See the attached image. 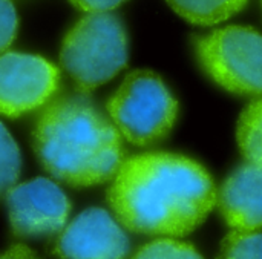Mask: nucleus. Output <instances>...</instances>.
<instances>
[{
	"instance_id": "obj_1",
	"label": "nucleus",
	"mask_w": 262,
	"mask_h": 259,
	"mask_svg": "<svg viewBox=\"0 0 262 259\" xmlns=\"http://www.w3.org/2000/svg\"><path fill=\"white\" fill-rule=\"evenodd\" d=\"M107 203L130 232L186 236L215 207L216 187L198 161L178 154L147 152L121 163L107 190Z\"/></svg>"
},
{
	"instance_id": "obj_2",
	"label": "nucleus",
	"mask_w": 262,
	"mask_h": 259,
	"mask_svg": "<svg viewBox=\"0 0 262 259\" xmlns=\"http://www.w3.org/2000/svg\"><path fill=\"white\" fill-rule=\"evenodd\" d=\"M32 146L45 170L74 187L109 181L124 161L120 132L86 94L51 100L35 121Z\"/></svg>"
},
{
	"instance_id": "obj_3",
	"label": "nucleus",
	"mask_w": 262,
	"mask_h": 259,
	"mask_svg": "<svg viewBox=\"0 0 262 259\" xmlns=\"http://www.w3.org/2000/svg\"><path fill=\"white\" fill-rule=\"evenodd\" d=\"M127 35L111 12H89L66 34L60 60L81 92L107 83L127 64Z\"/></svg>"
},
{
	"instance_id": "obj_4",
	"label": "nucleus",
	"mask_w": 262,
	"mask_h": 259,
	"mask_svg": "<svg viewBox=\"0 0 262 259\" xmlns=\"http://www.w3.org/2000/svg\"><path fill=\"white\" fill-rule=\"evenodd\" d=\"M106 107L120 135L135 146L163 141L178 117L177 98L163 78L152 71L127 74Z\"/></svg>"
},
{
	"instance_id": "obj_5",
	"label": "nucleus",
	"mask_w": 262,
	"mask_h": 259,
	"mask_svg": "<svg viewBox=\"0 0 262 259\" xmlns=\"http://www.w3.org/2000/svg\"><path fill=\"white\" fill-rule=\"evenodd\" d=\"M204 72L238 95H262V34L249 26L215 29L195 43Z\"/></svg>"
},
{
	"instance_id": "obj_6",
	"label": "nucleus",
	"mask_w": 262,
	"mask_h": 259,
	"mask_svg": "<svg viewBox=\"0 0 262 259\" xmlns=\"http://www.w3.org/2000/svg\"><path fill=\"white\" fill-rule=\"evenodd\" d=\"M55 64L34 54H0V114L9 118L37 111L58 89Z\"/></svg>"
},
{
	"instance_id": "obj_7",
	"label": "nucleus",
	"mask_w": 262,
	"mask_h": 259,
	"mask_svg": "<svg viewBox=\"0 0 262 259\" xmlns=\"http://www.w3.org/2000/svg\"><path fill=\"white\" fill-rule=\"evenodd\" d=\"M9 224L18 238H41L61 232L71 213V201L49 178H34L6 193Z\"/></svg>"
},
{
	"instance_id": "obj_8",
	"label": "nucleus",
	"mask_w": 262,
	"mask_h": 259,
	"mask_svg": "<svg viewBox=\"0 0 262 259\" xmlns=\"http://www.w3.org/2000/svg\"><path fill=\"white\" fill-rule=\"evenodd\" d=\"M129 238L118 220L101 207H91L63 227L55 253L60 259H124Z\"/></svg>"
},
{
	"instance_id": "obj_9",
	"label": "nucleus",
	"mask_w": 262,
	"mask_h": 259,
	"mask_svg": "<svg viewBox=\"0 0 262 259\" xmlns=\"http://www.w3.org/2000/svg\"><path fill=\"white\" fill-rule=\"evenodd\" d=\"M216 203L232 230L262 229V166L247 163L235 169L216 192Z\"/></svg>"
},
{
	"instance_id": "obj_10",
	"label": "nucleus",
	"mask_w": 262,
	"mask_h": 259,
	"mask_svg": "<svg viewBox=\"0 0 262 259\" xmlns=\"http://www.w3.org/2000/svg\"><path fill=\"white\" fill-rule=\"evenodd\" d=\"M167 3L187 21L210 26L239 12L247 0H167Z\"/></svg>"
},
{
	"instance_id": "obj_11",
	"label": "nucleus",
	"mask_w": 262,
	"mask_h": 259,
	"mask_svg": "<svg viewBox=\"0 0 262 259\" xmlns=\"http://www.w3.org/2000/svg\"><path fill=\"white\" fill-rule=\"evenodd\" d=\"M236 138L247 163L262 166V98L255 100L243 111Z\"/></svg>"
},
{
	"instance_id": "obj_12",
	"label": "nucleus",
	"mask_w": 262,
	"mask_h": 259,
	"mask_svg": "<svg viewBox=\"0 0 262 259\" xmlns=\"http://www.w3.org/2000/svg\"><path fill=\"white\" fill-rule=\"evenodd\" d=\"M21 170L20 149L0 121V197L6 195L17 183Z\"/></svg>"
},
{
	"instance_id": "obj_13",
	"label": "nucleus",
	"mask_w": 262,
	"mask_h": 259,
	"mask_svg": "<svg viewBox=\"0 0 262 259\" xmlns=\"http://www.w3.org/2000/svg\"><path fill=\"white\" fill-rule=\"evenodd\" d=\"M216 259H262V233L232 230L221 243Z\"/></svg>"
},
{
	"instance_id": "obj_14",
	"label": "nucleus",
	"mask_w": 262,
	"mask_h": 259,
	"mask_svg": "<svg viewBox=\"0 0 262 259\" xmlns=\"http://www.w3.org/2000/svg\"><path fill=\"white\" fill-rule=\"evenodd\" d=\"M134 259H204L201 253L187 243L161 238L143 246Z\"/></svg>"
},
{
	"instance_id": "obj_15",
	"label": "nucleus",
	"mask_w": 262,
	"mask_h": 259,
	"mask_svg": "<svg viewBox=\"0 0 262 259\" xmlns=\"http://www.w3.org/2000/svg\"><path fill=\"white\" fill-rule=\"evenodd\" d=\"M18 18L11 0H0V54L14 41Z\"/></svg>"
},
{
	"instance_id": "obj_16",
	"label": "nucleus",
	"mask_w": 262,
	"mask_h": 259,
	"mask_svg": "<svg viewBox=\"0 0 262 259\" xmlns=\"http://www.w3.org/2000/svg\"><path fill=\"white\" fill-rule=\"evenodd\" d=\"M77 8L86 12H109L126 0H71Z\"/></svg>"
},
{
	"instance_id": "obj_17",
	"label": "nucleus",
	"mask_w": 262,
	"mask_h": 259,
	"mask_svg": "<svg viewBox=\"0 0 262 259\" xmlns=\"http://www.w3.org/2000/svg\"><path fill=\"white\" fill-rule=\"evenodd\" d=\"M0 259H40L31 249L26 246H12L3 253H0Z\"/></svg>"
},
{
	"instance_id": "obj_18",
	"label": "nucleus",
	"mask_w": 262,
	"mask_h": 259,
	"mask_svg": "<svg viewBox=\"0 0 262 259\" xmlns=\"http://www.w3.org/2000/svg\"><path fill=\"white\" fill-rule=\"evenodd\" d=\"M261 2H262V0H261Z\"/></svg>"
}]
</instances>
